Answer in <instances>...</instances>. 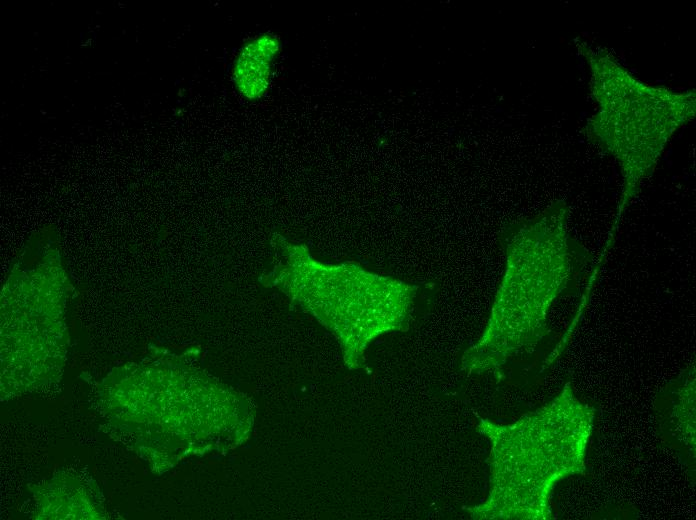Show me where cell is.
Listing matches in <instances>:
<instances>
[{
    "label": "cell",
    "instance_id": "1",
    "mask_svg": "<svg viewBox=\"0 0 696 520\" xmlns=\"http://www.w3.org/2000/svg\"><path fill=\"white\" fill-rule=\"evenodd\" d=\"M568 215L566 202L557 200L503 228L504 273L481 336L462 354L461 371L501 380L509 360L532 354L551 333L548 310L579 285L593 258L569 232Z\"/></svg>",
    "mask_w": 696,
    "mask_h": 520
},
{
    "label": "cell",
    "instance_id": "2",
    "mask_svg": "<svg viewBox=\"0 0 696 520\" xmlns=\"http://www.w3.org/2000/svg\"><path fill=\"white\" fill-rule=\"evenodd\" d=\"M595 415L567 382L551 401L513 423L477 416L476 430L490 443L489 489L483 502L463 510L476 520L553 519L554 487L586 472Z\"/></svg>",
    "mask_w": 696,
    "mask_h": 520
},
{
    "label": "cell",
    "instance_id": "3",
    "mask_svg": "<svg viewBox=\"0 0 696 520\" xmlns=\"http://www.w3.org/2000/svg\"><path fill=\"white\" fill-rule=\"evenodd\" d=\"M575 41L589 65L591 93L597 104L583 133L617 160L623 179L614 224L602 252L606 255L625 210L644 179L654 172L667 143L694 118L696 94L644 83L606 49L594 48L579 38Z\"/></svg>",
    "mask_w": 696,
    "mask_h": 520
},
{
    "label": "cell",
    "instance_id": "4",
    "mask_svg": "<svg viewBox=\"0 0 696 520\" xmlns=\"http://www.w3.org/2000/svg\"><path fill=\"white\" fill-rule=\"evenodd\" d=\"M301 276L312 310L339 339L346 363L359 366L376 337L409 329L418 287L354 263L303 257Z\"/></svg>",
    "mask_w": 696,
    "mask_h": 520
},
{
    "label": "cell",
    "instance_id": "5",
    "mask_svg": "<svg viewBox=\"0 0 696 520\" xmlns=\"http://www.w3.org/2000/svg\"><path fill=\"white\" fill-rule=\"evenodd\" d=\"M661 442L695 472V367L689 365L667 383L654 402Z\"/></svg>",
    "mask_w": 696,
    "mask_h": 520
},
{
    "label": "cell",
    "instance_id": "6",
    "mask_svg": "<svg viewBox=\"0 0 696 520\" xmlns=\"http://www.w3.org/2000/svg\"><path fill=\"white\" fill-rule=\"evenodd\" d=\"M279 49L278 38L271 34L260 35L241 49L233 68V78L244 97L257 99L266 92Z\"/></svg>",
    "mask_w": 696,
    "mask_h": 520
}]
</instances>
